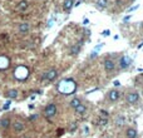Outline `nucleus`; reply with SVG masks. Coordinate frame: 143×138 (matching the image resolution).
Segmentation results:
<instances>
[{
  "instance_id": "nucleus-1",
  "label": "nucleus",
  "mask_w": 143,
  "mask_h": 138,
  "mask_svg": "<svg viewBox=\"0 0 143 138\" xmlns=\"http://www.w3.org/2000/svg\"><path fill=\"white\" fill-rule=\"evenodd\" d=\"M28 74H29V70H28L27 67H24V65H19L18 68L14 70V75H15V78L19 79V80L27 79V78H28Z\"/></svg>"
},
{
  "instance_id": "nucleus-2",
  "label": "nucleus",
  "mask_w": 143,
  "mask_h": 138,
  "mask_svg": "<svg viewBox=\"0 0 143 138\" xmlns=\"http://www.w3.org/2000/svg\"><path fill=\"white\" fill-rule=\"evenodd\" d=\"M55 114H57V105L55 104L46 105V108L44 109V116L46 118H50V117H54Z\"/></svg>"
},
{
  "instance_id": "nucleus-3",
  "label": "nucleus",
  "mask_w": 143,
  "mask_h": 138,
  "mask_svg": "<svg viewBox=\"0 0 143 138\" xmlns=\"http://www.w3.org/2000/svg\"><path fill=\"white\" fill-rule=\"evenodd\" d=\"M57 75H58V73H57V70L55 69H50L48 73H45L44 74V79H46V80H53V79H55L57 78Z\"/></svg>"
},
{
  "instance_id": "nucleus-4",
  "label": "nucleus",
  "mask_w": 143,
  "mask_h": 138,
  "mask_svg": "<svg viewBox=\"0 0 143 138\" xmlns=\"http://www.w3.org/2000/svg\"><path fill=\"white\" fill-rule=\"evenodd\" d=\"M10 64V60L5 55H0V69H6Z\"/></svg>"
},
{
  "instance_id": "nucleus-5",
  "label": "nucleus",
  "mask_w": 143,
  "mask_h": 138,
  "mask_svg": "<svg viewBox=\"0 0 143 138\" xmlns=\"http://www.w3.org/2000/svg\"><path fill=\"white\" fill-rule=\"evenodd\" d=\"M138 101V93L137 92H132V93H129L128 96H127V102L131 104L136 103Z\"/></svg>"
},
{
  "instance_id": "nucleus-6",
  "label": "nucleus",
  "mask_w": 143,
  "mask_h": 138,
  "mask_svg": "<svg viewBox=\"0 0 143 138\" xmlns=\"http://www.w3.org/2000/svg\"><path fill=\"white\" fill-rule=\"evenodd\" d=\"M18 29H19V33H20V34H25V33H28V32L30 30V25H29L28 23H21Z\"/></svg>"
},
{
  "instance_id": "nucleus-7",
  "label": "nucleus",
  "mask_w": 143,
  "mask_h": 138,
  "mask_svg": "<svg viewBox=\"0 0 143 138\" xmlns=\"http://www.w3.org/2000/svg\"><path fill=\"white\" fill-rule=\"evenodd\" d=\"M131 58L129 57H122L121 58V68H128L129 67V64H131Z\"/></svg>"
},
{
  "instance_id": "nucleus-8",
  "label": "nucleus",
  "mask_w": 143,
  "mask_h": 138,
  "mask_svg": "<svg viewBox=\"0 0 143 138\" xmlns=\"http://www.w3.org/2000/svg\"><path fill=\"white\" fill-rule=\"evenodd\" d=\"M13 128H14V131L15 132H21V131H24V128H25V126H24V123L23 122H14L13 123Z\"/></svg>"
},
{
  "instance_id": "nucleus-9",
  "label": "nucleus",
  "mask_w": 143,
  "mask_h": 138,
  "mask_svg": "<svg viewBox=\"0 0 143 138\" xmlns=\"http://www.w3.org/2000/svg\"><path fill=\"white\" fill-rule=\"evenodd\" d=\"M103 64H104V68H106V70H113L114 67H115V63H114L112 59H106Z\"/></svg>"
},
{
  "instance_id": "nucleus-10",
  "label": "nucleus",
  "mask_w": 143,
  "mask_h": 138,
  "mask_svg": "<svg viewBox=\"0 0 143 138\" xmlns=\"http://www.w3.org/2000/svg\"><path fill=\"white\" fill-rule=\"evenodd\" d=\"M108 98H109L112 102H114V101H117V99L119 98V93H118L117 90H110V92L108 93Z\"/></svg>"
},
{
  "instance_id": "nucleus-11",
  "label": "nucleus",
  "mask_w": 143,
  "mask_h": 138,
  "mask_svg": "<svg viewBox=\"0 0 143 138\" xmlns=\"http://www.w3.org/2000/svg\"><path fill=\"white\" fill-rule=\"evenodd\" d=\"M27 8H28V1H25V0L20 1V3L16 5V10H18V11H24Z\"/></svg>"
},
{
  "instance_id": "nucleus-12",
  "label": "nucleus",
  "mask_w": 143,
  "mask_h": 138,
  "mask_svg": "<svg viewBox=\"0 0 143 138\" xmlns=\"http://www.w3.org/2000/svg\"><path fill=\"white\" fill-rule=\"evenodd\" d=\"M80 45H82V41L79 43V44H75V45H73L70 49V54L72 55H77L78 53H79V50H80Z\"/></svg>"
},
{
  "instance_id": "nucleus-13",
  "label": "nucleus",
  "mask_w": 143,
  "mask_h": 138,
  "mask_svg": "<svg viewBox=\"0 0 143 138\" xmlns=\"http://www.w3.org/2000/svg\"><path fill=\"white\" fill-rule=\"evenodd\" d=\"M126 134H127V138H136L137 137V131L133 129V128H128Z\"/></svg>"
},
{
  "instance_id": "nucleus-14",
  "label": "nucleus",
  "mask_w": 143,
  "mask_h": 138,
  "mask_svg": "<svg viewBox=\"0 0 143 138\" xmlns=\"http://www.w3.org/2000/svg\"><path fill=\"white\" fill-rule=\"evenodd\" d=\"M6 97H8V98H10V99H15V98L18 97V90H15V89L9 90V92H8V94H6Z\"/></svg>"
},
{
  "instance_id": "nucleus-15",
  "label": "nucleus",
  "mask_w": 143,
  "mask_h": 138,
  "mask_svg": "<svg viewBox=\"0 0 143 138\" xmlns=\"http://www.w3.org/2000/svg\"><path fill=\"white\" fill-rule=\"evenodd\" d=\"M9 126H10V119H9V118H3V119L0 121V127L8 128Z\"/></svg>"
},
{
  "instance_id": "nucleus-16",
  "label": "nucleus",
  "mask_w": 143,
  "mask_h": 138,
  "mask_svg": "<svg viewBox=\"0 0 143 138\" xmlns=\"http://www.w3.org/2000/svg\"><path fill=\"white\" fill-rule=\"evenodd\" d=\"M75 112H77L78 114H83V113L85 112V105H83V104H79V105L75 108Z\"/></svg>"
},
{
  "instance_id": "nucleus-17",
  "label": "nucleus",
  "mask_w": 143,
  "mask_h": 138,
  "mask_svg": "<svg viewBox=\"0 0 143 138\" xmlns=\"http://www.w3.org/2000/svg\"><path fill=\"white\" fill-rule=\"evenodd\" d=\"M73 6V0H65L64 1V9L65 10H70Z\"/></svg>"
},
{
  "instance_id": "nucleus-18",
  "label": "nucleus",
  "mask_w": 143,
  "mask_h": 138,
  "mask_svg": "<svg viewBox=\"0 0 143 138\" xmlns=\"http://www.w3.org/2000/svg\"><path fill=\"white\" fill-rule=\"evenodd\" d=\"M124 122H126V119H124L122 116H119V117L117 118V121H115V124H117L118 127H121V126H123V124H124Z\"/></svg>"
},
{
  "instance_id": "nucleus-19",
  "label": "nucleus",
  "mask_w": 143,
  "mask_h": 138,
  "mask_svg": "<svg viewBox=\"0 0 143 138\" xmlns=\"http://www.w3.org/2000/svg\"><path fill=\"white\" fill-rule=\"evenodd\" d=\"M97 6H98L99 9L106 8V6H107V0H98V1H97Z\"/></svg>"
},
{
  "instance_id": "nucleus-20",
  "label": "nucleus",
  "mask_w": 143,
  "mask_h": 138,
  "mask_svg": "<svg viewBox=\"0 0 143 138\" xmlns=\"http://www.w3.org/2000/svg\"><path fill=\"white\" fill-rule=\"evenodd\" d=\"M79 104H80V101H79L78 98H75V99H73V101H72V102H70V105H72V107H73V108H77V107H78Z\"/></svg>"
},
{
  "instance_id": "nucleus-21",
  "label": "nucleus",
  "mask_w": 143,
  "mask_h": 138,
  "mask_svg": "<svg viewBox=\"0 0 143 138\" xmlns=\"http://www.w3.org/2000/svg\"><path fill=\"white\" fill-rule=\"evenodd\" d=\"M9 107H10V101H8L6 103L4 104V107H3V109H9Z\"/></svg>"
},
{
  "instance_id": "nucleus-22",
  "label": "nucleus",
  "mask_w": 143,
  "mask_h": 138,
  "mask_svg": "<svg viewBox=\"0 0 143 138\" xmlns=\"http://www.w3.org/2000/svg\"><path fill=\"white\" fill-rule=\"evenodd\" d=\"M98 55V53H97V50H93L92 53H90V58H94V57H97Z\"/></svg>"
},
{
  "instance_id": "nucleus-23",
  "label": "nucleus",
  "mask_w": 143,
  "mask_h": 138,
  "mask_svg": "<svg viewBox=\"0 0 143 138\" xmlns=\"http://www.w3.org/2000/svg\"><path fill=\"white\" fill-rule=\"evenodd\" d=\"M109 33H110V32H109V30H104V32H103V33H102V35H103V36H108V35H109Z\"/></svg>"
},
{
  "instance_id": "nucleus-24",
  "label": "nucleus",
  "mask_w": 143,
  "mask_h": 138,
  "mask_svg": "<svg viewBox=\"0 0 143 138\" xmlns=\"http://www.w3.org/2000/svg\"><path fill=\"white\" fill-rule=\"evenodd\" d=\"M113 84H114V87H119V85H121V83H119L118 80H114V83H113Z\"/></svg>"
},
{
  "instance_id": "nucleus-25",
  "label": "nucleus",
  "mask_w": 143,
  "mask_h": 138,
  "mask_svg": "<svg viewBox=\"0 0 143 138\" xmlns=\"http://www.w3.org/2000/svg\"><path fill=\"white\" fill-rule=\"evenodd\" d=\"M101 113H102V116H103V117H106V118H107V117H108V113H107V112H104V110H102Z\"/></svg>"
},
{
  "instance_id": "nucleus-26",
  "label": "nucleus",
  "mask_w": 143,
  "mask_h": 138,
  "mask_svg": "<svg viewBox=\"0 0 143 138\" xmlns=\"http://www.w3.org/2000/svg\"><path fill=\"white\" fill-rule=\"evenodd\" d=\"M136 9H138V5H136V6H132V8L129 9V11H133V10H136Z\"/></svg>"
},
{
  "instance_id": "nucleus-27",
  "label": "nucleus",
  "mask_w": 143,
  "mask_h": 138,
  "mask_svg": "<svg viewBox=\"0 0 143 138\" xmlns=\"http://www.w3.org/2000/svg\"><path fill=\"white\" fill-rule=\"evenodd\" d=\"M88 23H89V20H88V19H84V20H83V24H84V25H87Z\"/></svg>"
},
{
  "instance_id": "nucleus-28",
  "label": "nucleus",
  "mask_w": 143,
  "mask_h": 138,
  "mask_svg": "<svg viewBox=\"0 0 143 138\" xmlns=\"http://www.w3.org/2000/svg\"><path fill=\"white\" fill-rule=\"evenodd\" d=\"M129 18H131V15H128V16H126V18L123 19V21H127V20H129Z\"/></svg>"
},
{
  "instance_id": "nucleus-29",
  "label": "nucleus",
  "mask_w": 143,
  "mask_h": 138,
  "mask_svg": "<svg viewBox=\"0 0 143 138\" xmlns=\"http://www.w3.org/2000/svg\"><path fill=\"white\" fill-rule=\"evenodd\" d=\"M36 118H38V116H32V117H30V119H32V121H33V119H36Z\"/></svg>"
},
{
  "instance_id": "nucleus-30",
  "label": "nucleus",
  "mask_w": 143,
  "mask_h": 138,
  "mask_svg": "<svg viewBox=\"0 0 143 138\" xmlns=\"http://www.w3.org/2000/svg\"><path fill=\"white\" fill-rule=\"evenodd\" d=\"M142 47H143V41L141 43V44H139V45H138V48H142Z\"/></svg>"
},
{
  "instance_id": "nucleus-31",
  "label": "nucleus",
  "mask_w": 143,
  "mask_h": 138,
  "mask_svg": "<svg viewBox=\"0 0 143 138\" xmlns=\"http://www.w3.org/2000/svg\"><path fill=\"white\" fill-rule=\"evenodd\" d=\"M20 138H29V137H27V136H23V137H20Z\"/></svg>"
},
{
  "instance_id": "nucleus-32",
  "label": "nucleus",
  "mask_w": 143,
  "mask_h": 138,
  "mask_svg": "<svg viewBox=\"0 0 143 138\" xmlns=\"http://www.w3.org/2000/svg\"><path fill=\"white\" fill-rule=\"evenodd\" d=\"M78 1H80V0H78Z\"/></svg>"
}]
</instances>
